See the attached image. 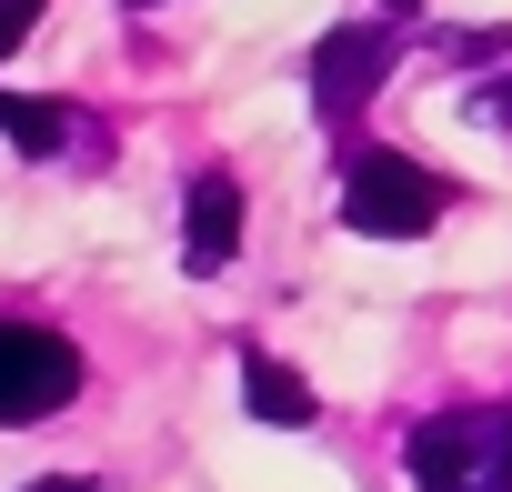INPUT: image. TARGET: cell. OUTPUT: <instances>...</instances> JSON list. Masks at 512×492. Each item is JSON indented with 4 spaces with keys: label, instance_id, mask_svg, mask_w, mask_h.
<instances>
[{
    "label": "cell",
    "instance_id": "6da1fadb",
    "mask_svg": "<svg viewBox=\"0 0 512 492\" xmlns=\"http://www.w3.org/2000/svg\"><path fill=\"white\" fill-rule=\"evenodd\" d=\"M412 492H512V402H472V412H432L412 442Z\"/></svg>",
    "mask_w": 512,
    "mask_h": 492
},
{
    "label": "cell",
    "instance_id": "7a4b0ae2",
    "mask_svg": "<svg viewBox=\"0 0 512 492\" xmlns=\"http://www.w3.org/2000/svg\"><path fill=\"white\" fill-rule=\"evenodd\" d=\"M442 201H452V181L422 171V161H402V151H362V161L342 171V221L372 231V241H412V231H432Z\"/></svg>",
    "mask_w": 512,
    "mask_h": 492
},
{
    "label": "cell",
    "instance_id": "3957f363",
    "mask_svg": "<svg viewBox=\"0 0 512 492\" xmlns=\"http://www.w3.org/2000/svg\"><path fill=\"white\" fill-rule=\"evenodd\" d=\"M81 392V352L41 322H0V422H41Z\"/></svg>",
    "mask_w": 512,
    "mask_h": 492
},
{
    "label": "cell",
    "instance_id": "277c9868",
    "mask_svg": "<svg viewBox=\"0 0 512 492\" xmlns=\"http://www.w3.org/2000/svg\"><path fill=\"white\" fill-rule=\"evenodd\" d=\"M392 51H402L392 21H342V31L312 51V111H322V121H362V101L392 81Z\"/></svg>",
    "mask_w": 512,
    "mask_h": 492
},
{
    "label": "cell",
    "instance_id": "5b68a950",
    "mask_svg": "<svg viewBox=\"0 0 512 492\" xmlns=\"http://www.w3.org/2000/svg\"><path fill=\"white\" fill-rule=\"evenodd\" d=\"M181 252H191V272H221L241 252V181L231 171H201L181 191Z\"/></svg>",
    "mask_w": 512,
    "mask_h": 492
},
{
    "label": "cell",
    "instance_id": "8992f818",
    "mask_svg": "<svg viewBox=\"0 0 512 492\" xmlns=\"http://www.w3.org/2000/svg\"><path fill=\"white\" fill-rule=\"evenodd\" d=\"M81 111L71 101H21V91H0V131H11V151H41V161H61L81 131H71Z\"/></svg>",
    "mask_w": 512,
    "mask_h": 492
},
{
    "label": "cell",
    "instance_id": "52a82bcc",
    "mask_svg": "<svg viewBox=\"0 0 512 492\" xmlns=\"http://www.w3.org/2000/svg\"><path fill=\"white\" fill-rule=\"evenodd\" d=\"M241 402L262 412V422H312V382H302L292 362H272V352L241 362Z\"/></svg>",
    "mask_w": 512,
    "mask_h": 492
},
{
    "label": "cell",
    "instance_id": "ba28073f",
    "mask_svg": "<svg viewBox=\"0 0 512 492\" xmlns=\"http://www.w3.org/2000/svg\"><path fill=\"white\" fill-rule=\"evenodd\" d=\"M472 121H482V131H512V71H492V81L472 91Z\"/></svg>",
    "mask_w": 512,
    "mask_h": 492
},
{
    "label": "cell",
    "instance_id": "9c48e42d",
    "mask_svg": "<svg viewBox=\"0 0 512 492\" xmlns=\"http://www.w3.org/2000/svg\"><path fill=\"white\" fill-rule=\"evenodd\" d=\"M41 11H51V0H0V51H21V41H31V21H41Z\"/></svg>",
    "mask_w": 512,
    "mask_h": 492
},
{
    "label": "cell",
    "instance_id": "30bf717a",
    "mask_svg": "<svg viewBox=\"0 0 512 492\" xmlns=\"http://www.w3.org/2000/svg\"><path fill=\"white\" fill-rule=\"evenodd\" d=\"M31 492H81V482H31Z\"/></svg>",
    "mask_w": 512,
    "mask_h": 492
},
{
    "label": "cell",
    "instance_id": "8fae6325",
    "mask_svg": "<svg viewBox=\"0 0 512 492\" xmlns=\"http://www.w3.org/2000/svg\"><path fill=\"white\" fill-rule=\"evenodd\" d=\"M382 11H422V0H382Z\"/></svg>",
    "mask_w": 512,
    "mask_h": 492
},
{
    "label": "cell",
    "instance_id": "7c38bea8",
    "mask_svg": "<svg viewBox=\"0 0 512 492\" xmlns=\"http://www.w3.org/2000/svg\"><path fill=\"white\" fill-rule=\"evenodd\" d=\"M131 11H151V0H131Z\"/></svg>",
    "mask_w": 512,
    "mask_h": 492
}]
</instances>
